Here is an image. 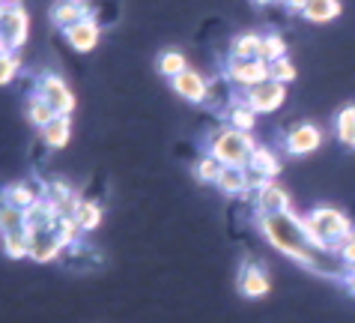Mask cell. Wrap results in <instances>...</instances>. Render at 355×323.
Segmentation results:
<instances>
[{"mask_svg":"<svg viewBox=\"0 0 355 323\" xmlns=\"http://www.w3.org/2000/svg\"><path fill=\"white\" fill-rule=\"evenodd\" d=\"M173 90L182 96L185 102L191 105H206V96H209V78H203L197 69H185L180 78H173Z\"/></svg>","mask_w":355,"mask_h":323,"instance_id":"cell-12","label":"cell"},{"mask_svg":"<svg viewBox=\"0 0 355 323\" xmlns=\"http://www.w3.org/2000/svg\"><path fill=\"white\" fill-rule=\"evenodd\" d=\"M45 198H51L54 204H63L69 198H75V189L66 180H51V183H45Z\"/></svg>","mask_w":355,"mask_h":323,"instance_id":"cell-33","label":"cell"},{"mask_svg":"<svg viewBox=\"0 0 355 323\" xmlns=\"http://www.w3.org/2000/svg\"><path fill=\"white\" fill-rule=\"evenodd\" d=\"M39 198H45V185L42 183H15V185H6V192H3V204H9V207H15V210H27V207H33V204Z\"/></svg>","mask_w":355,"mask_h":323,"instance_id":"cell-17","label":"cell"},{"mask_svg":"<svg viewBox=\"0 0 355 323\" xmlns=\"http://www.w3.org/2000/svg\"><path fill=\"white\" fill-rule=\"evenodd\" d=\"M230 60H263V36L239 33L230 42Z\"/></svg>","mask_w":355,"mask_h":323,"instance_id":"cell-19","label":"cell"},{"mask_svg":"<svg viewBox=\"0 0 355 323\" xmlns=\"http://www.w3.org/2000/svg\"><path fill=\"white\" fill-rule=\"evenodd\" d=\"M90 18H93V6L87 3V0H57L51 6V22H54V27H60L63 33L81 22H90Z\"/></svg>","mask_w":355,"mask_h":323,"instance_id":"cell-11","label":"cell"},{"mask_svg":"<svg viewBox=\"0 0 355 323\" xmlns=\"http://www.w3.org/2000/svg\"><path fill=\"white\" fill-rule=\"evenodd\" d=\"M0 231H3V251L9 258L21 260V258H31V231L24 224V210H15L3 204V213H0Z\"/></svg>","mask_w":355,"mask_h":323,"instance_id":"cell-4","label":"cell"},{"mask_svg":"<svg viewBox=\"0 0 355 323\" xmlns=\"http://www.w3.org/2000/svg\"><path fill=\"white\" fill-rule=\"evenodd\" d=\"M75 222H78V228H81V233L96 231L98 224H102V207H98L96 201H81V207H78Z\"/></svg>","mask_w":355,"mask_h":323,"instance_id":"cell-27","label":"cell"},{"mask_svg":"<svg viewBox=\"0 0 355 323\" xmlns=\"http://www.w3.org/2000/svg\"><path fill=\"white\" fill-rule=\"evenodd\" d=\"M269 78L278 84H290L295 81V63L290 60V57H281V60L269 63Z\"/></svg>","mask_w":355,"mask_h":323,"instance_id":"cell-32","label":"cell"},{"mask_svg":"<svg viewBox=\"0 0 355 323\" xmlns=\"http://www.w3.org/2000/svg\"><path fill=\"white\" fill-rule=\"evenodd\" d=\"M18 69H21V57L15 51H0V84H12Z\"/></svg>","mask_w":355,"mask_h":323,"instance_id":"cell-31","label":"cell"},{"mask_svg":"<svg viewBox=\"0 0 355 323\" xmlns=\"http://www.w3.org/2000/svg\"><path fill=\"white\" fill-rule=\"evenodd\" d=\"M185 69H189V63H185V54L182 51H176V48H171V51H164V54H159V72L164 75V78H180Z\"/></svg>","mask_w":355,"mask_h":323,"instance_id":"cell-28","label":"cell"},{"mask_svg":"<svg viewBox=\"0 0 355 323\" xmlns=\"http://www.w3.org/2000/svg\"><path fill=\"white\" fill-rule=\"evenodd\" d=\"M257 224H260V233L281 254H287L290 260L302 263V267H308V270L313 267L320 249L311 246L308 233H304V228H302V219L293 210L281 213V215H257Z\"/></svg>","mask_w":355,"mask_h":323,"instance_id":"cell-1","label":"cell"},{"mask_svg":"<svg viewBox=\"0 0 355 323\" xmlns=\"http://www.w3.org/2000/svg\"><path fill=\"white\" fill-rule=\"evenodd\" d=\"M24 114H27V120H31V126H36L39 132H42L45 126H51V123L57 120V117H60V114L54 111V105L48 102V99H42V96H39V93H33L31 99H27Z\"/></svg>","mask_w":355,"mask_h":323,"instance_id":"cell-20","label":"cell"},{"mask_svg":"<svg viewBox=\"0 0 355 323\" xmlns=\"http://www.w3.org/2000/svg\"><path fill=\"white\" fill-rule=\"evenodd\" d=\"M284 99H287V84H278V81H272V78L242 93V102L248 108H254L257 114L278 111V108L284 105Z\"/></svg>","mask_w":355,"mask_h":323,"instance_id":"cell-7","label":"cell"},{"mask_svg":"<svg viewBox=\"0 0 355 323\" xmlns=\"http://www.w3.org/2000/svg\"><path fill=\"white\" fill-rule=\"evenodd\" d=\"M57 204L51 198H39L33 207H27L24 210V224H27V231L36 233V231H48V228H54V222H57Z\"/></svg>","mask_w":355,"mask_h":323,"instance_id":"cell-16","label":"cell"},{"mask_svg":"<svg viewBox=\"0 0 355 323\" xmlns=\"http://www.w3.org/2000/svg\"><path fill=\"white\" fill-rule=\"evenodd\" d=\"M320 144H322V132L313 123H299L284 135V147L293 156H311L320 150Z\"/></svg>","mask_w":355,"mask_h":323,"instance_id":"cell-10","label":"cell"},{"mask_svg":"<svg viewBox=\"0 0 355 323\" xmlns=\"http://www.w3.org/2000/svg\"><path fill=\"white\" fill-rule=\"evenodd\" d=\"M340 258H343V263H347L349 270H355V233L347 240V246L340 249Z\"/></svg>","mask_w":355,"mask_h":323,"instance_id":"cell-34","label":"cell"},{"mask_svg":"<svg viewBox=\"0 0 355 323\" xmlns=\"http://www.w3.org/2000/svg\"><path fill=\"white\" fill-rule=\"evenodd\" d=\"M221 171H224V165L215 159L212 153L200 156V159H197V165H194V177H197V183H206V185H215V183H218Z\"/></svg>","mask_w":355,"mask_h":323,"instance_id":"cell-26","label":"cell"},{"mask_svg":"<svg viewBox=\"0 0 355 323\" xmlns=\"http://www.w3.org/2000/svg\"><path fill=\"white\" fill-rule=\"evenodd\" d=\"M227 123H230V129H239V132H254V126H257V111L248 108L239 99H233V105L227 108Z\"/></svg>","mask_w":355,"mask_h":323,"instance_id":"cell-23","label":"cell"},{"mask_svg":"<svg viewBox=\"0 0 355 323\" xmlns=\"http://www.w3.org/2000/svg\"><path fill=\"white\" fill-rule=\"evenodd\" d=\"M254 150H257V144H254L251 132H239V129H230V126L221 129L209 144V153L224 168H248Z\"/></svg>","mask_w":355,"mask_h":323,"instance_id":"cell-3","label":"cell"},{"mask_svg":"<svg viewBox=\"0 0 355 323\" xmlns=\"http://www.w3.org/2000/svg\"><path fill=\"white\" fill-rule=\"evenodd\" d=\"M69 138H72V120H69V117H57L51 126L42 129V144L48 150H63Z\"/></svg>","mask_w":355,"mask_h":323,"instance_id":"cell-24","label":"cell"},{"mask_svg":"<svg viewBox=\"0 0 355 323\" xmlns=\"http://www.w3.org/2000/svg\"><path fill=\"white\" fill-rule=\"evenodd\" d=\"M60 251H63V242L54 233V228L31 233V258L36 263H51V260L60 258Z\"/></svg>","mask_w":355,"mask_h":323,"instance_id":"cell-14","label":"cell"},{"mask_svg":"<svg viewBox=\"0 0 355 323\" xmlns=\"http://www.w3.org/2000/svg\"><path fill=\"white\" fill-rule=\"evenodd\" d=\"M347 288H349V293H352V297H355V270L349 272V276H347Z\"/></svg>","mask_w":355,"mask_h":323,"instance_id":"cell-36","label":"cell"},{"mask_svg":"<svg viewBox=\"0 0 355 323\" xmlns=\"http://www.w3.org/2000/svg\"><path fill=\"white\" fill-rule=\"evenodd\" d=\"M36 93L42 96V99H48L54 105V111L60 114V117H72L75 111V96L72 90L66 87V81L60 75H42L39 78V84H36Z\"/></svg>","mask_w":355,"mask_h":323,"instance_id":"cell-8","label":"cell"},{"mask_svg":"<svg viewBox=\"0 0 355 323\" xmlns=\"http://www.w3.org/2000/svg\"><path fill=\"white\" fill-rule=\"evenodd\" d=\"M98 33H102V24H98L96 18H90V22H81L75 27H69L66 42L72 45L78 54H87V51H93V48L98 45Z\"/></svg>","mask_w":355,"mask_h":323,"instance_id":"cell-18","label":"cell"},{"mask_svg":"<svg viewBox=\"0 0 355 323\" xmlns=\"http://www.w3.org/2000/svg\"><path fill=\"white\" fill-rule=\"evenodd\" d=\"M54 233L60 237L63 249H66V246H75V240H78V233H81V228H78V222H75V219H69V215H57Z\"/></svg>","mask_w":355,"mask_h":323,"instance_id":"cell-30","label":"cell"},{"mask_svg":"<svg viewBox=\"0 0 355 323\" xmlns=\"http://www.w3.org/2000/svg\"><path fill=\"white\" fill-rule=\"evenodd\" d=\"M269 290H272V281H269V276H266V270L260 267V263L248 260L239 272V293L248 297V299H263Z\"/></svg>","mask_w":355,"mask_h":323,"instance_id":"cell-13","label":"cell"},{"mask_svg":"<svg viewBox=\"0 0 355 323\" xmlns=\"http://www.w3.org/2000/svg\"><path fill=\"white\" fill-rule=\"evenodd\" d=\"M3 3H15V0H3Z\"/></svg>","mask_w":355,"mask_h":323,"instance_id":"cell-38","label":"cell"},{"mask_svg":"<svg viewBox=\"0 0 355 323\" xmlns=\"http://www.w3.org/2000/svg\"><path fill=\"white\" fill-rule=\"evenodd\" d=\"M224 78L245 93V90H251V87L269 81V63L266 60H227Z\"/></svg>","mask_w":355,"mask_h":323,"instance_id":"cell-6","label":"cell"},{"mask_svg":"<svg viewBox=\"0 0 355 323\" xmlns=\"http://www.w3.org/2000/svg\"><path fill=\"white\" fill-rule=\"evenodd\" d=\"M281 57H287V42H284V36L281 33H266L263 36V60L275 63V60H281Z\"/></svg>","mask_w":355,"mask_h":323,"instance_id":"cell-29","label":"cell"},{"mask_svg":"<svg viewBox=\"0 0 355 323\" xmlns=\"http://www.w3.org/2000/svg\"><path fill=\"white\" fill-rule=\"evenodd\" d=\"M248 174H251V189L254 192L263 189L266 183H275L278 174H281L278 156H275L272 150H266V147H257L254 156H251V162H248Z\"/></svg>","mask_w":355,"mask_h":323,"instance_id":"cell-9","label":"cell"},{"mask_svg":"<svg viewBox=\"0 0 355 323\" xmlns=\"http://www.w3.org/2000/svg\"><path fill=\"white\" fill-rule=\"evenodd\" d=\"M215 185H218L224 194H230V198H236V194H248L251 192V174H248V168H224Z\"/></svg>","mask_w":355,"mask_h":323,"instance_id":"cell-21","label":"cell"},{"mask_svg":"<svg viewBox=\"0 0 355 323\" xmlns=\"http://www.w3.org/2000/svg\"><path fill=\"white\" fill-rule=\"evenodd\" d=\"M284 6L290 9V13H304V6H308V0H281Z\"/></svg>","mask_w":355,"mask_h":323,"instance_id":"cell-35","label":"cell"},{"mask_svg":"<svg viewBox=\"0 0 355 323\" xmlns=\"http://www.w3.org/2000/svg\"><path fill=\"white\" fill-rule=\"evenodd\" d=\"M251 3H254V6H272L275 0H251Z\"/></svg>","mask_w":355,"mask_h":323,"instance_id":"cell-37","label":"cell"},{"mask_svg":"<svg viewBox=\"0 0 355 323\" xmlns=\"http://www.w3.org/2000/svg\"><path fill=\"white\" fill-rule=\"evenodd\" d=\"M27 31H31V18L27 9L18 3H3L0 9V51H18L27 42Z\"/></svg>","mask_w":355,"mask_h":323,"instance_id":"cell-5","label":"cell"},{"mask_svg":"<svg viewBox=\"0 0 355 323\" xmlns=\"http://www.w3.org/2000/svg\"><path fill=\"white\" fill-rule=\"evenodd\" d=\"M334 132H338V141L347 144L355 150V105L340 108L338 120H334Z\"/></svg>","mask_w":355,"mask_h":323,"instance_id":"cell-25","label":"cell"},{"mask_svg":"<svg viewBox=\"0 0 355 323\" xmlns=\"http://www.w3.org/2000/svg\"><path fill=\"white\" fill-rule=\"evenodd\" d=\"M290 213V194L278 183H266L257 189V215H281Z\"/></svg>","mask_w":355,"mask_h":323,"instance_id":"cell-15","label":"cell"},{"mask_svg":"<svg viewBox=\"0 0 355 323\" xmlns=\"http://www.w3.org/2000/svg\"><path fill=\"white\" fill-rule=\"evenodd\" d=\"M302 228L308 233L313 249H322L331 254H340L347 240L355 233L349 215L340 213L338 207H313L308 215H302Z\"/></svg>","mask_w":355,"mask_h":323,"instance_id":"cell-2","label":"cell"},{"mask_svg":"<svg viewBox=\"0 0 355 323\" xmlns=\"http://www.w3.org/2000/svg\"><path fill=\"white\" fill-rule=\"evenodd\" d=\"M302 15H304V22H311V24L334 22V18L340 15V0H308Z\"/></svg>","mask_w":355,"mask_h":323,"instance_id":"cell-22","label":"cell"}]
</instances>
